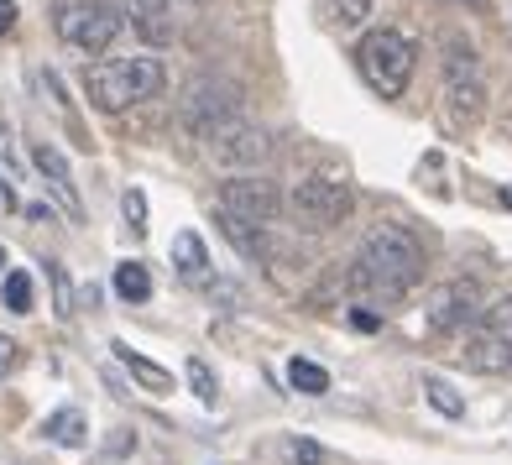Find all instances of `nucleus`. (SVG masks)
I'll return each instance as SVG.
<instances>
[{
  "label": "nucleus",
  "mask_w": 512,
  "mask_h": 465,
  "mask_svg": "<svg viewBox=\"0 0 512 465\" xmlns=\"http://www.w3.org/2000/svg\"><path fill=\"white\" fill-rule=\"evenodd\" d=\"M418 277H424V246L408 225H371L366 241L356 251V272L351 283L361 293H377V298H403Z\"/></svg>",
  "instance_id": "obj_1"
},
{
  "label": "nucleus",
  "mask_w": 512,
  "mask_h": 465,
  "mask_svg": "<svg viewBox=\"0 0 512 465\" xmlns=\"http://www.w3.org/2000/svg\"><path fill=\"white\" fill-rule=\"evenodd\" d=\"M162 79H168V68L162 58H110V63H95L84 74V95L95 100L100 110H126V105H142L152 100Z\"/></svg>",
  "instance_id": "obj_2"
},
{
  "label": "nucleus",
  "mask_w": 512,
  "mask_h": 465,
  "mask_svg": "<svg viewBox=\"0 0 512 465\" xmlns=\"http://www.w3.org/2000/svg\"><path fill=\"white\" fill-rule=\"evenodd\" d=\"M53 27H58V37L68 42V48H79L89 58H105L131 21L115 0H58Z\"/></svg>",
  "instance_id": "obj_3"
},
{
  "label": "nucleus",
  "mask_w": 512,
  "mask_h": 465,
  "mask_svg": "<svg viewBox=\"0 0 512 465\" xmlns=\"http://www.w3.org/2000/svg\"><path fill=\"white\" fill-rule=\"evenodd\" d=\"M413 63H418V48L403 37V32H366L361 37V48H356V68H361V79L377 89L382 100H398L408 79H413Z\"/></svg>",
  "instance_id": "obj_4"
},
{
  "label": "nucleus",
  "mask_w": 512,
  "mask_h": 465,
  "mask_svg": "<svg viewBox=\"0 0 512 465\" xmlns=\"http://www.w3.org/2000/svg\"><path fill=\"white\" fill-rule=\"evenodd\" d=\"M178 115H183V126H189L199 142H209L215 131H225V126L241 121V84L204 74V79H194L189 89H183Z\"/></svg>",
  "instance_id": "obj_5"
},
{
  "label": "nucleus",
  "mask_w": 512,
  "mask_h": 465,
  "mask_svg": "<svg viewBox=\"0 0 512 465\" xmlns=\"http://www.w3.org/2000/svg\"><path fill=\"white\" fill-rule=\"evenodd\" d=\"M445 100H450V115L455 121H481L486 110V84H481V63H476V48L465 37H450L445 42Z\"/></svg>",
  "instance_id": "obj_6"
},
{
  "label": "nucleus",
  "mask_w": 512,
  "mask_h": 465,
  "mask_svg": "<svg viewBox=\"0 0 512 465\" xmlns=\"http://www.w3.org/2000/svg\"><path fill=\"white\" fill-rule=\"evenodd\" d=\"M288 209L304 230H335L356 209V194H351V183H340V178H304L288 194Z\"/></svg>",
  "instance_id": "obj_7"
},
{
  "label": "nucleus",
  "mask_w": 512,
  "mask_h": 465,
  "mask_svg": "<svg viewBox=\"0 0 512 465\" xmlns=\"http://www.w3.org/2000/svg\"><path fill=\"white\" fill-rule=\"evenodd\" d=\"M465 361L476 371H512V298H502L497 309H486L476 335L465 340Z\"/></svg>",
  "instance_id": "obj_8"
},
{
  "label": "nucleus",
  "mask_w": 512,
  "mask_h": 465,
  "mask_svg": "<svg viewBox=\"0 0 512 465\" xmlns=\"http://www.w3.org/2000/svg\"><path fill=\"white\" fill-rule=\"evenodd\" d=\"M277 209H283V199L267 178H230L220 189V215H236L246 225H272Z\"/></svg>",
  "instance_id": "obj_9"
},
{
  "label": "nucleus",
  "mask_w": 512,
  "mask_h": 465,
  "mask_svg": "<svg viewBox=\"0 0 512 465\" xmlns=\"http://www.w3.org/2000/svg\"><path fill=\"white\" fill-rule=\"evenodd\" d=\"M204 152H209V162H220V168H256V162L267 157V131L251 126V121H236V126L209 136Z\"/></svg>",
  "instance_id": "obj_10"
},
{
  "label": "nucleus",
  "mask_w": 512,
  "mask_h": 465,
  "mask_svg": "<svg viewBox=\"0 0 512 465\" xmlns=\"http://www.w3.org/2000/svg\"><path fill=\"white\" fill-rule=\"evenodd\" d=\"M32 162H37V173L48 178V189H53V199L63 204V215H68V220H84V199H79V183H74L68 157H63L53 142H32Z\"/></svg>",
  "instance_id": "obj_11"
},
{
  "label": "nucleus",
  "mask_w": 512,
  "mask_h": 465,
  "mask_svg": "<svg viewBox=\"0 0 512 465\" xmlns=\"http://www.w3.org/2000/svg\"><path fill=\"white\" fill-rule=\"evenodd\" d=\"M471 319H486L476 283H445L429 298V324L434 330H460V324H471Z\"/></svg>",
  "instance_id": "obj_12"
},
{
  "label": "nucleus",
  "mask_w": 512,
  "mask_h": 465,
  "mask_svg": "<svg viewBox=\"0 0 512 465\" xmlns=\"http://www.w3.org/2000/svg\"><path fill=\"white\" fill-rule=\"evenodd\" d=\"M173 267H178V277L189 288H204L209 283V251H204V241L194 236V230L173 236Z\"/></svg>",
  "instance_id": "obj_13"
},
{
  "label": "nucleus",
  "mask_w": 512,
  "mask_h": 465,
  "mask_svg": "<svg viewBox=\"0 0 512 465\" xmlns=\"http://www.w3.org/2000/svg\"><path fill=\"white\" fill-rule=\"evenodd\" d=\"M110 351H115V356H121V366H126V371H131V377H136V382H142V387H147V392H173V371H168V366H157V361H147L142 351H131V345H126V340H115V345H110Z\"/></svg>",
  "instance_id": "obj_14"
},
{
  "label": "nucleus",
  "mask_w": 512,
  "mask_h": 465,
  "mask_svg": "<svg viewBox=\"0 0 512 465\" xmlns=\"http://www.w3.org/2000/svg\"><path fill=\"white\" fill-rule=\"evenodd\" d=\"M115 6H121L131 27H136V32H147L152 42L168 37V0H115Z\"/></svg>",
  "instance_id": "obj_15"
},
{
  "label": "nucleus",
  "mask_w": 512,
  "mask_h": 465,
  "mask_svg": "<svg viewBox=\"0 0 512 465\" xmlns=\"http://www.w3.org/2000/svg\"><path fill=\"white\" fill-rule=\"evenodd\" d=\"M220 230H225V241L236 246L246 262H262V257H267V230H262V225H246V220H236V215H220Z\"/></svg>",
  "instance_id": "obj_16"
},
{
  "label": "nucleus",
  "mask_w": 512,
  "mask_h": 465,
  "mask_svg": "<svg viewBox=\"0 0 512 465\" xmlns=\"http://www.w3.org/2000/svg\"><path fill=\"white\" fill-rule=\"evenodd\" d=\"M115 293H121L126 304H147V298H152L147 262H121V267H115Z\"/></svg>",
  "instance_id": "obj_17"
},
{
  "label": "nucleus",
  "mask_w": 512,
  "mask_h": 465,
  "mask_svg": "<svg viewBox=\"0 0 512 465\" xmlns=\"http://www.w3.org/2000/svg\"><path fill=\"white\" fill-rule=\"evenodd\" d=\"M42 434H48L53 445H63V450H79L89 429H84V413H74V408H58V413L48 418V424H42Z\"/></svg>",
  "instance_id": "obj_18"
},
{
  "label": "nucleus",
  "mask_w": 512,
  "mask_h": 465,
  "mask_svg": "<svg viewBox=\"0 0 512 465\" xmlns=\"http://www.w3.org/2000/svg\"><path fill=\"white\" fill-rule=\"evenodd\" d=\"M288 382H293L298 392H309V398H319V392H330V371L314 366V361H293V366H288Z\"/></svg>",
  "instance_id": "obj_19"
},
{
  "label": "nucleus",
  "mask_w": 512,
  "mask_h": 465,
  "mask_svg": "<svg viewBox=\"0 0 512 465\" xmlns=\"http://www.w3.org/2000/svg\"><path fill=\"white\" fill-rule=\"evenodd\" d=\"M371 16V0H324V21L330 27H361Z\"/></svg>",
  "instance_id": "obj_20"
},
{
  "label": "nucleus",
  "mask_w": 512,
  "mask_h": 465,
  "mask_svg": "<svg viewBox=\"0 0 512 465\" xmlns=\"http://www.w3.org/2000/svg\"><path fill=\"white\" fill-rule=\"evenodd\" d=\"M11 314H32V277L27 272H6V288H0Z\"/></svg>",
  "instance_id": "obj_21"
},
{
  "label": "nucleus",
  "mask_w": 512,
  "mask_h": 465,
  "mask_svg": "<svg viewBox=\"0 0 512 465\" xmlns=\"http://www.w3.org/2000/svg\"><path fill=\"white\" fill-rule=\"evenodd\" d=\"M183 371H189V387H194V398H199V403H215V398H220V382H215V371H209L199 356H189V366H183Z\"/></svg>",
  "instance_id": "obj_22"
},
{
  "label": "nucleus",
  "mask_w": 512,
  "mask_h": 465,
  "mask_svg": "<svg viewBox=\"0 0 512 465\" xmlns=\"http://www.w3.org/2000/svg\"><path fill=\"white\" fill-rule=\"evenodd\" d=\"M424 392H429V403H434L439 413H445V418H460V413H465V403H460V398H455V392H450L445 382H439V377H429V382H424Z\"/></svg>",
  "instance_id": "obj_23"
},
{
  "label": "nucleus",
  "mask_w": 512,
  "mask_h": 465,
  "mask_svg": "<svg viewBox=\"0 0 512 465\" xmlns=\"http://www.w3.org/2000/svg\"><path fill=\"white\" fill-rule=\"evenodd\" d=\"M48 277H53V288H58V319H74V293H68V272L58 262H48Z\"/></svg>",
  "instance_id": "obj_24"
},
{
  "label": "nucleus",
  "mask_w": 512,
  "mask_h": 465,
  "mask_svg": "<svg viewBox=\"0 0 512 465\" xmlns=\"http://www.w3.org/2000/svg\"><path fill=\"white\" fill-rule=\"evenodd\" d=\"M121 209H126V220H131V230H136V236H147V199L131 189V194L121 199Z\"/></svg>",
  "instance_id": "obj_25"
},
{
  "label": "nucleus",
  "mask_w": 512,
  "mask_h": 465,
  "mask_svg": "<svg viewBox=\"0 0 512 465\" xmlns=\"http://www.w3.org/2000/svg\"><path fill=\"white\" fill-rule=\"evenodd\" d=\"M288 460H293V465H319V460H324V450H319V445H309V439H288Z\"/></svg>",
  "instance_id": "obj_26"
},
{
  "label": "nucleus",
  "mask_w": 512,
  "mask_h": 465,
  "mask_svg": "<svg viewBox=\"0 0 512 465\" xmlns=\"http://www.w3.org/2000/svg\"><path fill=\"white\" fill-rule=\"evenodd\" d=\"M16 361H21V345L0 335V377H6V371H16Z\"/></svg>",
  "instance_id": "obj_27"
},
{
  "label": "nucleus",
  "mask_w": 512,
  "mask_h": 465,
  "mask_svg": "<svg viewBox=\"0 0 512 465\" xmlns=\"http://www.w3.org/2000/svg\"><path fill=\"white\" fill-rule=\"evenodd\" d=\"M16 32V0H0V37Z\"/></svg>",
  "instance_id": "obj_28"
},
{
  "label": "nucleus",
  "mask_w": 512,
  "mask_h": 465,
  "mask_svg": "<svg viewBox=\"0 0 512 465\" xmlns=\"http://www.w3.org/2000/svg\"><path fill=\"white\" fill-rule=\"evenodd\" d=\"M351 324H356V330H377V324H382V319H377V314H371V309H356V314H351Z\"/></svg>",
  "instance_id": "obj_29"
},
{
  "label": "nucleus",
  "mask_w": 512,
  "mask_h": 465,
  "mask_svg": "<svg viewBox=\"0 0 512 465\" xmlns=\"http://www.w3.org/2000/svg\"><path fill=\"white\" fill-rule=\"evenodd\" d=\"M6 209H16V194H11V183L0 178V215H6Z\"/></svg>",
  "instance_id": "obj_30"
},
{
  "label": "nucleus",
  "mask_w": 512,
  "mask_h": 465,
  "mask_svg": "<svg viewBox=\"0 0 512 465\" xmlns=\"http://www.w3.org/2000/svg\"><path fill=\"white\" fill-rule=\"evenodd\" d=\"M0 157H6V168H11V131L0 126Z\"/></svg>",
  "instance_id": "obj_31"
},
{
  "label": "nucleus",
  "mask_w": 512,
  "mask_h": 465,
  "mask_svg": "<svg viewBox=\"0 0 512 465\" xmlns=\"http://www.w3.org/2000/svg\"><path fill=\"white\" fill-rule=\"evenodd\" d=\"M0 272H6V251H0Z\"/></svg>",
  "instance_id": "obj_32"
}]
</instances>
